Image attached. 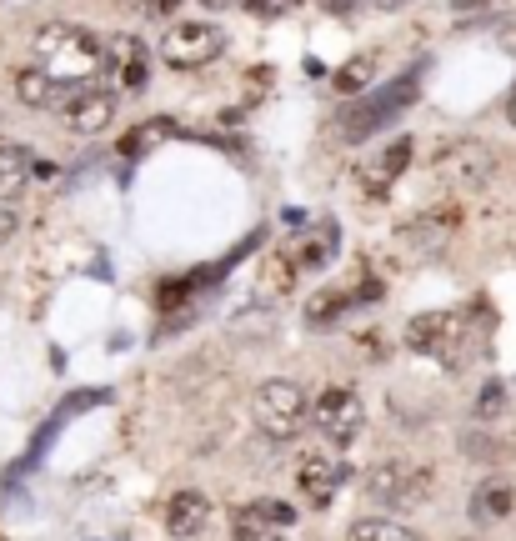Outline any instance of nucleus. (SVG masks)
I'll use <instances>...</instances> for the list:
<instances>
[{
	"instance_id": "obj_1",
	"label": "nucleus",
	"mask_w": 516,
	"mask_h": 541,
	"mask_svg": "<svg viewBox=\"0 0 516 541\" xmlns=\"http://www.w3.org/2000/svg\"><path fill=\"white\" fill-rule=\"evenodd\" d=\"M36 61L56 86H91L111 66L106 41L76 21H46L36 31Z\"/></svg>"
},
{
	"instance_id": "obj_2",
	"label": "nucleus",
	"mask_w": 516,
	"mask_h": 541,
	"mask_svg": "<svg viewBox=\"0 0 516 541\" xmlns=\"http://www.w3.org/2000/svg\"><path fill=\"white\" fill-rule=\"evenodd\" d=\"M411 101H416V76H396L391 86L366 91L361 101H351V106L336 116V136H341L346 146H361V141H371L381 126H391Z\"/></svg>"
},
{
	"instance_id": "obj_3",
	"label": "nucleus",
	"mask_w": 516,
	"mask_h": 541,
	"mask_svg": "<svg viewBox=\"0 0 516 541\" xmlns=\"http://www.w3.org/2000/svg\"><path fill=\"white\" fill-rule=\"evenodd\" d=\"M406 346L421 356H436L441 366H461L471 351V321L461 311H426L406 321Z\"/></svg>"
},
{
	"instance_id": "obj_4",
	"label": "nucleus",
	"mask_w": 516,
	"mask_h": 541,
	"mask_svg": "<svg viewBox=\"0 0 516 541\" xmlns=\"http://www.w3.org/2000/svg\"><path fill=\"white\" fill-rule=\"evenodd\" d=\"M251 416H256L261 436L291 441V436H301V426L311 421V401H306V391H301L296 381H266V386L256 391V401H251Z\"/></svg>"
},
{
	"instance_id": "obj_5",
	"label": "nucleus",
	"mask_w": 516,
	"mask_h": 541,
	"mask_svg": "<svg viewBox=\"0 0 516 541\" xmlns=\"http://www.w3.org/2000/svg\"><path fill=\"white\" fill-rule=\"evenodd\" d=\"M366 496L386 511H416L431 501V471L416 461H381L366 471Z\"/></svg>"
},
{
	"instance_id": "obj_6",
	"label": "nucleus",
	"mask_w": 516,
	"mask_h": 541,
	"mask_svg": "<svg viewBox=\"0 0 516 541\" xmlns=\"http://www.w3.org/2000/svg\"><path fill=\"white\" fill-rule=\"evenodd\" d=\"M431 176L451 191H481L491 176H496V151L486 141H451L431 156Z\"/></svg>"
},
{
	"instance_id": "obj_7",
	"label": "nucleus",
	"mask_w": 516,
	"mask_h": 541,
	"mask_svg": "<svg viewBox=\"0 0 516 541\" xmlns=\"http://www.w3.org/2000/svg\"><path fill=\"white\" fill-rule=\"evenodd\" d=\"M226 51V31L216 21H176L161 41V56L166 66L176 71H196V66H211L216 56Z\"/></svg>"
},
{
	"instance_id": "obj_8",
	"label": "nucleus",
	"mask_w": 516,
	"mask_h": 541,
	"mask_svg": "<svg viewBox=\"0 0 516 541\" xmlns=\"http://www.w3.org/2000/svg\"><path fill=\"white\" fill-rule=\"evenodd\" d=\"M311 416H316V426H321V436L331 446H351L361 436V426H366V406H361V396L351 386H326L316 396Z\"/></svg>"
},
{
	"instance_id": "obj_9",
	"label": "nucleus",
	"mask_w": 516,
	"mask_h": 541,
	"mask_svg": "<svg viewBox=\"0 0 516 541\" xmlns=\"http://www.w3.org/2000/svg\"><path fill=\"white\" fill-rule=\"evenodd\" d=\"M341 481H346V456L331 451V446L306 451V456L296 461V486L311 496V506H326V501L341 491Z\"/></svg>"
},
{
	"instance_id": "obj_10",
	"label": "nucleus",
	"mask_w": 516,
	"mask_h": 541,
	"mask_svg": "<svg viewBox=\"0 0 516 541\" xmlns=\"http://www.w3.org/2000/svg\"><path fill=\"white\" fill-rule=\"evenodd\" d=\"M61 121L76 136H96V131H106L116 121V96L101 91V86H81V91H71L61 101Z\"/></svg>"
},
{
	"instance_id": "obj_11",
	"label": "nucleus",
	"mask_w": 516,
	"mask_h": 541,
	"mask_svg": "<svg viewBox=\"0 0 516 541\" xmlns=\"http://www.w3.org/2000/svg\"><path fill=\"white\" fill-rule=\"evenodd\" d=\"M296 521V506L291 501H246L231 511V536L236 541H266L276 531H286Z\"/></svg>"
},
{
	"instance_id": "obj_12",
	"label": "nucleus",
	"mask_w": 516,
	"mask_h": 541,
	"mask_svg": "<svg viewBox=\"0 0 516 541\" xmlns=\"http://www.w3.org/2000/svg\"><path fill=\"white\" fill-rule=\"evenodd\" d=\"M11 86H16V101L31 106V111H51V106H61V91H66V96L81 91V86H56L41 66H21V71L11 76Z\"/></svg>"
},
{
	"instance_id": "obj_13",
	"label": "nucleus",
	"mask_w": 516,
	"mask_h": 541,
	"mask_svg": "<svg viewBox=\"0 0 516 541\" xmlns=\"http://www.w3.org/2000/svg\"><path fill=\"white\" fill-rule=\"evenodd\" d=\"M206 521H211V501H206V491H176L171 501H166V531L171 536H196V531H206Z\"/></svg>"
},
{
	"instance_id": "obj_14",
	"label": "nucleus",
	"mask_w": 516,
	"mask_h": 541,
	"mask_svg": "<svg viewBox=\"0 0 516 541\" xmlns=\"http://www.w3.org/2000/svg\"><path fill=\"white\" fill-rule=\"evenodd\" d=\"M106 56H111V66H116V76H121V91H141L146 86V46H141V36H111L106 41Z\"/></svg>"
},
{
	"instance_id": "obj_15",
	"label": "nucleus",
	"mask_w": 516,
	"mask_h": 541,
	"mask_svg": "<svg viewBox=\"0 0 516 541\" xmlns=\"http://www.w3.org/2000/svg\"><path fill=\"white\" fill-rule=\"evenodd\" d=\"M511 506H516V486L501 476H491L471 491V521H506Z\"/></svg>"
},
{
	"instance_id": "obj_16",
	"label": "nucleus",
	"mask_w": 516,
	"mask_h": 541,
	"mask_svg": "<svg viewBox=\"0 0 516 541\" xmlns=\"http://www.w3.org/2000/svg\"><path fill=\"white\" fill-rule=\"evenodd\" d=\"M31 151L16 146V141H0V201H16L31 181Z\"/></svg>"
},
{
	"instance_id": "obj_17",
	"label": "nucleus",
	"mask_w": 516,
	"mask_h": 541,
	"mask_svg": "<svg viewBox=\"0 0 516 541\" xmlns=\"http://www.w3.org/2000/svg\"><path fill=\"white\" fill-rule=\"evenodd\" d=\"M336 241H341L336 221H321V226H311V231L296 241L291 261H296V266H306V271H316V266H326V261L336 256Z\"/></svg>"
},
{
	"instance_id": "obj_18",
	"label": "nucleus",
	"mask_w": 516,
	"mask_h": 541,
	"mask_svg": "<svg viewBox=\"0 0 516 541\" xmlns=\"http://www.w3.org/2000/svg\"><path fill=\"white\" fill-rule=\"evenodd\" d=\"M371 81H376V56H371V51L351 56V61L331 76V86H336L341 96H361V91H371Z\"/></svg>"
},
{
	"instance_id": "obj_19",
	"label": "nucleus",
	"mask_w": 516,
	"mask_h": 541,
	"mask_svg": "<svg viewBox=\"0 0 516 541\" xmlns=\"http://www.w3.org/2000/svg\"><path fill=\"white\" fill-rule=\"evenodd\" d=\"M411 151H416V146H411V136H396V141L386 146V156L376 161V176H371V191H376V196H381V191H386V186H391V181L411 166Z\"/></svg>"
},
{
	"instance_id": "obj_20",
	"label": "nucleus",
	"mask_w": 516,
	"mask_h": 541,
	"mask_svg": "<svg viewBox=\"0 0 516 541\" xmlns=\"http://www.w3.org/2000/svg\"><path fill=\"white\" fill-rule=\"evenodd\" d=\"M351 301H356L351 291H321V296H311V306H306V321H311V326H331V321H336V316H341Z\"/></svg>"
},
{
	"instance_id": "obj_21",
	"label": "nucleus",
	"mask_w": 516,
	"mask_h": 541,
	"mask_svg": "<svg viewBox=\"0 0 516 541\" xmlns=\"http://www.w3.org/2000/svg\"><path fill=\"white\" fill-rule=\"evenodd\" d=\"M351 541H421L416 531H406L401 521H356Z\"/></svg>"
},
{
	"instance_id": "obj_22",
	"label": "nucleus",
	"mask_w": 516,
	"mask_h": 541,
	"mask_svg": "<svg viewBox=\"0 0 516 541\" xmlns=\"http://www.w3.org/2000/svg\"><path fill=\"white\" fill-rule=\"evenodd\" d=\"M171 131H176L171 121H146L136 136H126V141H121V156H141V151H151V146H156L161 136H171Z\"/></svg>"
},
{
	"instance_id": "obj_23",
	"label": "nucleus",
	"mask_w": 516,
	"mask_h": 541,
	"mask_svg": "<svg viewBox=\"0 0 516 541\" xmlns=\"http://www.w3.org/2000/svg\"><path fill=\"white\" fill-rule=\"evenodd\" d=\"M291 276H296V261H291V256H271V261H266V276H261V291L291 286Z\"/></svg>"
},
{
	"instance_id": "obj_24",
	"label": "nucleus",
	"mask_w": 516,
	"mask_h": 541,
	"mask_svg": "<svg viewBox=\"0 0 516 541\" xmlns=\"http://www.w3.org/2000/svg\"><path fill=\"white\" fill-rule=\"evenodd\" d=\"M461 446H466V456H471V461H496V456H506V451H501V441L476 436V431H466V436H461Z\"/></svg>"
},
{
	"instance_id": "obj_25",
	"label": "nucleus",
	"mask_w": 516,
	"mask_h": 541,
	"mask_svg": "<svg viewBox=\"0 0 516 541\" xmlns=\"http://www.w3.org/2000/svg\"><path fill=\"white\" fill-rule=\"evenodd\" d=\"M501 401H506V391H501V381H491V386H481V396H476V416H481V421H491V416H501Z\"/></svg>"
},
{
	"instance_id": "obj_26",
	"label": "nucleus",
	"mask_w": 516,
	"mask_h": 541,
	"mask_svg": "<svg viewBox=\"0 0 516 541\" xmlns=\"http://www.w3.org/2000/svg\"><path fill=\"white\" fill-rule=\"evenodd\" d=\"M241 6L256 16H286V11H296V0H241Z\"/></svg>"
},
{
	"instance_id": "obj_27",
	"label": "nucleus",
	"mask_w": 516,
	"mask_h": 541,
	"mask_svg": "<svg viewBox=\"0 0 516 541\" xmlns=\"http://www.w3.org/2000/svg\"><path fill=\"white\" fill-rule=\"evenodd\" d=\"M16 226H21V216L11 211V201H0V246H6V241L16 236Z\"/></svg>"
},
{
	"instance_id": "obj_28",
	"label": "nucleus",
	"mask_w": 516,
	"mask_h": 541,
	"mask_svg": "<svg viewBox=\"0 0 516 541\" xmlns=\"http://www.w3.org/2000/svg\"><path fill=\"white\" fill-rule=\"evenodd\" d=\"M321 11L326 16H356V11H366V0H321Z\"/></svg>"
},
{
	"instance_id": "obj_29",
	"label": "nucleus",
	"mask_w": 516,
	"mask_h": 541,
	"mask_svg": "<svg viewBox=\"0 0 516 541\" xmlns=\"http://www.w3.org/2000/svg\"><path fill=\"white\" fill-rule=\"evenodd\" d=\"M496 46H501V51H506V56H516V16H511V21H501V26H496Z\"/></svg>"
},
{
	"instance_id": "obj_30",
	"label": "nucleus",
	"mask_w": 516,
	"mask_h": 541,
	"mask_svg": "<svg viewBox=\"0 0 516 541\" xmlns=\"http://www.w3.org/2000/svg\"><path fill=\"white\" fill-rule=\"evenodd\" d=\"M181 6V0H146V16H156V21H166L171 11Z\"/></svg>"
},
{
	"instance_id": "obj_31",
	"label": "nucleus",
	"mask_w": 516,
	"mask_h": 541,
	"mask_svg": "<svg viewBox=\"0 0 516 541\" xmlns=\"http://www.w3.org/2000/svg\"><path fill=\"white\" fill-rule=\"evenodd\" d=\"M481 6H491V0H456V6H451V11H456V16H476Z\"/></svg>"
},
{
	"instance_id": "obj_32",
	"label": "nucleus",
	"mask_w": 516,
	"mask_h": 541,
	"mask_svg": "<svg viewBox=\"0 0 516 541\" xmlns=\"http://www.w3.org/2000/svg\"><path fill=\"white\" fill-rule=\"evenodd\" d=\"M31 176H36V181H51V176H56V166H51V161H36V166H31Z\"/></svg>"
},
{
	"instance_id": "obj_33",
	"label": "nucleus",
	"mask_w": 516,
	"mask_h": 541,
	"mask_svg": "<svg viewBox=\"0 0 516 541\" xmlns=\"http://www.w3.org/2000/svg\"><path fill=\"white\" fill-rule=\"evenodd\" d=\"M376 11H396V6H406V0H371Z\"/></svg>"
},
{
	"instance_id": "obj_34",
	"label": "nucleus",
	"mask_w": 516,
	"mask_h": 541,
	"mask_svg": "<svg viewBox=\"0 0 516 541\" xmlns=\"http://www.w3.org/2000/svg\"><path fill=\"white\" fill-rule=\"evenodd\" d=\"M506 121L516 126V91H511V101H506Z\"/></svg>"
},
{
	"instance_id": "obj_35",
	"label": "nucleus",
	"mask_w": 516,
	"mask_h": 541,
	"mask_svg": "<svg viewBox=\"0 0 516 541\" xmlns=\"http://www.w3.org/2000/svg\"><path fill=\"white\" fill-rule=\"evenodd\" d=\"M201 6H206V11H221V6H231V0H201Z\"/></svg>"
},
{
	"instance_id": "obj_36",
	"label": "nucleus",
	"mask_w": 516,
	"mask_h": 541,
	"mask_svg": "<svg viewBox=\"0 0 516 541\" xmlns=\"http://www.w3.org/2000/svg\"><path fill=\"white\" fill-rule=\"evenodd\" d=\"M266 541H286V536H266Z\"/></svg>"
}]
</instances>
